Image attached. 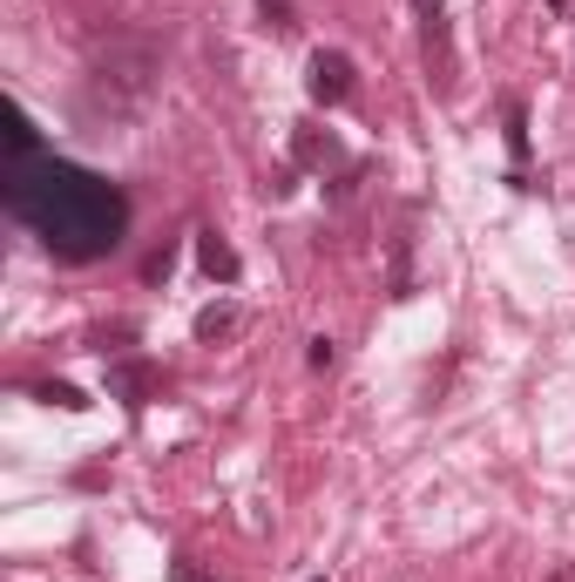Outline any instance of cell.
<instances>
[{"mask_svg": "<svg viewBox=\"0 0 575 582\" xmlns=\"http://www.w3.org/2000/svg\"><path fill=\"white\" fill-rule=\"evenodd\" d=\"M149 75H157V55H149L142 42H115V48H102V61H95V82H123L129 102L149 89Z\"/></svg>", "mask_w": 575, "mask_h": 582, "instance_id": "obj_1", "label": "cell"}, {"mask_svg": "<svg viewBox=\"0 0 575 582\" xmlns=\"http://www.w3.org/2000/svg\"><path fill=\"white\" fill-rule=\"evenodd\" d=\"M304 89H312L319 109H338V102H353V61H345L338 48H319L312 68H304Z\"/></svg>", "mask_w": 575, "mask_h": 582, "instance_id": "obj_2", "label": "cell"}, {"mask_svg": "<svg viewBox=\"0 0 575 582\" xmlns=\"http://www.w3.org/2000/svg\"><path fill=\"white\" fill-rule=\"evenodd\" d=\"M197 264L210 271L217 285H230V278H238V251H230V244L217 238V230H204V238H197Z\"/></svg>", "mask_w": 575, "mask_h": 582, "instance_id": "obj_3", "label": "cell"}, {"mask_svg": "<svg viewBox=\"0 0 575 582\" xmlns=\"http://www.w3.org/2000/svg\"><path fill=\"white\" fill-rule=\"evenodd\" d=\"M238 326H244V312H238V305H210V312L197 319V339H204V345H217V339H230Z\"/></svg>", "mask_w": 575, "mask_h": 582, "instance_id": "obj_4", "label": "cell"}, {"mask_svg": "<svg viewBox=\"0 0 575 582\" xmlns=\"http://www.w3.org/2000/svg\"><path fill=\"white\" fill-rule=\"evenodd\" d=\"M108 386H115V393H123L129 407H142V393H149V373H142V366H115V373H108Z\"/></svg>", "mask_w": 575, "mask_h": 582, "instance_id": "obj_5", "label": "cell"}, {"mask_svg": "<svg viewBox=\"0 0 575 582\" xmlns=\"http://www.w3.org/2000/svg\"><path fill=\"white\" fill-rule=\"evenodd\" d=\"M42 400H48V407H68V413H82V407H89V400H82V386H68V379H48V386H42Z\"/></svg>", "mask_w": 575, "mask_h": 582, "instance_id": "obj_6", "label": "cell"}, {"mask_svg": "<svg viewBox=\"0 0 575 582\" xmlns=\"http://www.w3.org/2000/svg\"><path fill=\"white\" fill-rule=\"evenodd\" d=\"M298 157H304V163H332V136H312V129H298Z\"/></svg>", "mask_w": 575, "mask_h": 582, "instance_id": "obj_7", "label": "cell"}, {"mask_svg": "<svg viewBox=\"0 0 575 582\" xmlns=\"http://www.w3.org/2000/svg\"><path fill=\"white\" fill-rule=\"evenodd\" d=\"M508 149H515V157H528V123H521V109H508Z\"/></svg>", "mask_w": 575, "mask_h": 582, "instance_id": "obj_8", "label": "cell"}, {"mask_svg": "<svg viewBox=\"0 0 575 582\" xmlns=\"http://www.w3.org/2000/svg\"><path fill=\"white\" fill-rule=\"evenodd\" d=\"M304 360H312V373H325V366L338 360V345H332V339H312V353H304Z\"/></svg>", "mask_w": 575, "mask_h": 582, "instance_id": "obj_9", "label": "cell"}, {"mask_svg": "<svg viewBox=\"0 0 575 582\" xmlns=\"http://www.w3.org/2000/svg\"><path fill=\"white\" fill-rule=\"evenodd\" d=\"M264 21H272V27H291V8H285V0H264Z\"/></svg>", "mask_w": 575, "mask_h": 582, "instance_id": "obj_10", "label": "cell"}, {"mask_svg": "<svg viewBox=\"0 0 575 582\" xmlns=\"http://www.w3.org/2000/svg\"><path fill=\"white\" fill-rule=\"evenodd\" d=\"M170 575H176V582H210V575H204L197 562H170Z\"/></svg>", "mask_w": 575, "mask_h": 582, "instance_id": "obj_11", "label": "cell"}, {"mask_svg": "<svg viewBox=\"0 0 575 582\" xmlns=\"http://www.w3.org/2000/svg\"><path fill=\"white\" fill-rule=\"evenodd\" d=\"M413 8H419V14H427V21H440V0H413Z\"/></svg>", "mask_w": 575, "mask_h": 582, "instance_id": "obj_12", "label": "cell"}]
</instances>
